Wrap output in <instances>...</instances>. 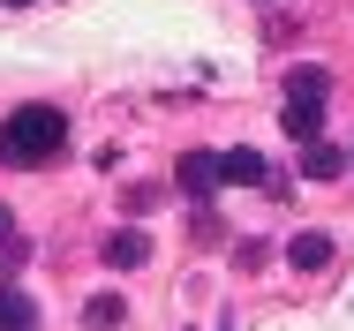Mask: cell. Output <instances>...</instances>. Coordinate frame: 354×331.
I'll return each instance as SVG.
<instances>
[{
    "instance_id": "1",
    "label": "cell",
    "mask_w": 354,
    "mask_h": 331,
    "mask_svg": "<svg viewBox=\"0 0 354 331\" xmlns=\"http://www.w3.org/2000/svg\"><path fill=\"white\" fill-rule=\"evenodd\" d=\"M68 151V113L61 106H15L0 121V166H53Z\"/></svg>"
},
{
    "instance_id": "2",
    "label": "cell",
    "mask_w": 354,
    "mask_h": 331,
    "mask_svg": "<svg viewBox=\"0 0 354 331\" xmlns=\"http://www.w3.org/2000/svg\"><path fill=\"white\" fill-rule=\"evenodd\" d=\"M181 196L189 203L218 196V151H181Z\"/></svg>"
},
{
    "instance_id": "3",
    "label": "cell",
    "mask_w": 354,
    "mask_h": 331,
    "mask_svg": "<svg viewBox=\"0 0 354 331\" xmlns=\"http://www.w3.org/2000/svg\"><path fill=\"white\" fill-rule=\"evenodd\" d=\"M272 181V166L241 143V151H218V189H264Z\"/></svg>"
},
{
    "instance_id": "4",
    "label": "cell",
    "mask_w": 354,
    "mask_h": 331,
    "mask_svg": "<svg viewBox=\"0 0 354 331\" xmlns=\"http://www.w3.org/2000/svg\"><path fill=\"white\" fill-rule=\"evenodd\" d=\"M98 256H106L113 271H136V264H151V234H136V226H113Z\"/></svg>"
},
{
    "instance_id": "5",
    "label": "cell",
    "mask_w": 354,
    "mask_h": 331,
    "mask_svg": "<svg viewBox=\"0 0 354 331\" xmlns=\"http://www.w3.org/2000/svg\"><path fill=\"white\" fill-rule=\"evenodd\" d=\"M286 264H294V271H324V264H332V234H317V226L294 234V241H286Z\"/></svg>"
},
{
    "instance_id": "6",
    "label": "cell",
    "mask_w": 354,
    "mask_h": 331,
    "mask_svg": "<svg viewBox=\"0 0 354 331\" xmlns=\"http://www.w3.org/2000/svg\"><path fill=\"white\" fill-rule=\"evenodd\" d=\"M286 135H294V143H324V106L286 98Z\"/></svg>"
},
{
    "instance_id": "7",
    "label": "cell",
    "mask_w": 354,
    "mask_h": 331,
    "mask_svg": "<svg viewBox=\"0 0 354 331\" xmlns=\"http://www.w3.org/2000/svg\"><path fill=\"white\" fill-rule=\"evenodd\" d=\"M30 324H38L30 294H23V286H0V331H30Z\"/></svg>"
},
{
    "instance_id": "8",
    "label": "cell",
    "mask_w": 354,
    "mask_h": 331,
    "mask_svg": "<svg viewBox=\"0 0 354 331\" xmlns=\"http://www.w3.org/2000/svg\"><path fill=\"white\" fill-rule=\"evenodd\" d=\"M301 173L332 181V173H347V151H332V143H301Z\"/></svg>"
},
{
    "instance_id": "9",
    "label": "cell",
    "mask_w": 354,
    "mask_h": 331,
    "mask_svg": "<svg viewBox=\"0 0 354 331\" xmlns=\"http://www.w3.org/2000/svg\"><path fill=\"white\" fill-rule=\"evenodd\" d=\"M121 316H129V301H121V294H91V301H83V324H91V331H113Z\"/></svg>"
},
{
    "instance_id": "10",
    "label": "cell",
    "mask_w": 354,
    "mask_h": 331,
    "mask_svg": "<svg viewBox=\"0 0 354 331\" xmlns=\"http://www.w3.org/2000/svg\"><path fill=\"white\" fill-rule=\"evenodd\" d=\"M324 91H332V83H324V68H301V75L286 83V98H301V106H324Z\"/></svg>"
},
{
    "instance_id": "11",
    "label": "cell",
    "mask_w": 354,
    "mask_h": 331,
    "mask_svg": "<svg viewBox=\"0 0 354 331\" xmlns=\"http://www.w3.org/2000/svg\"><path fill=\"white\" fill-rule=\"evenodd\" d=\"M23 256H30V249H23V241H15V234H8V241H0V278H8V271L23 264Z\"/></svg>"
},
{
    "instance_id": "12",
    "label": "cell",
    "mask_w": 354,
    "mask_h": 331,
    "mask_svg": "<svg viewBox=\"0 0 354 331\" xmlns=\"http://www.w3.org/2000/svg\"><path fill=\"white\" fill-rule=\"evenodd\" d=\"M8 234H15V218H8V203H0V241H8Z\"/></svg>"
},
{
    "instance_id": "13",
    "label": "cell",
    "mask_w": 354,
    "mask_h": 331,
    "mask_svg": "<svg viewBox=\"0 0 354 331\" xmlns=\"http://www.w3.org/2000/svg\"><path fill=\"white\" fill-rule=\"evenodd\" d=\"M347 166H354V151H347Z\"/></svg>"
}]
</instances>
